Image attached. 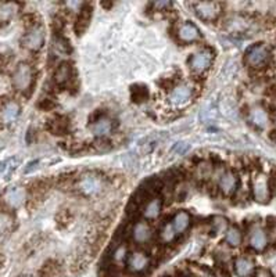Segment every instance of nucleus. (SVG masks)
I'll return each instance as SVG.
<instances>
[{
  "instance_id": "37",
  "label": "nucleus",
  "mask_w": 276,
  "mask_h": 277,
  "mask_svg": "<svg viewBox=\"0 0 276 277\" xmlns=\"http://www.w3.org/2000/svg\"><path fill=\"white\" fill-rule=\"evenodd\" d=\"M7 163H8V160H7V161H3V162H0V173H1V172H4L6 169H8V168H10V165H7Z\"/></svg>"
},
{
  "instance_id": "40",
  "label": "nucleus",
  "mask_w": 276,
  "mask_h": 277,
  "mask_svg": "<svg viewBox=\"0 0 276 277\" xmlns=\"http://www.w3.org/2000/svg\"><path fill=\"white\" fill-rule=\"evenodd\" d=\"M186 277H195V276H186Z\"/></svg>"
},
{
  "instance_id": "39",
  "label": "nucleus",
  "mask_w": 276,
  "mask_h": 277,
  "mask_svg": "<svg viewBox=\"0 0 276 277\" xmlns=\"http://www.w3.org/2000/svg\"><path fill=\"white\" fill-rule=\"evenodd\" d=\"M23 277H32V276H23Z\"/></svg>"
},
{
  "instance_id": "7",
  "label": "nucleus",
  "mask_w": 276,
  "mask_h": 277,
  "mask_svg": "<svg viewBox=\"0 0 276 277\" xmlns=\"http://www.w3.org/2000/svg\"><path fill=\"white\" fill-rule=\"evenodd\" d=\"M150 266V256L143 251H135L128 258V269L132 273H142Z\"/></svg>"
},
{
  "instance_id": "19",
  "label": "nucleus",
  "mask_w": 276,
  "mask_h": 277,
  "mask_svg": "<svg viewBox=\"0 0 276 277\" xmlns=\"http://www.w3.org/2000/svg\"><path fill=\"white\" fill-rule=\"evenodd\" d=\"M254 272V263L251 259L240 256L235 261V273L239 277H249L251 276Z\"/></svg>"
},
{
  "instance_id": "6",
  "label": "nucleus",
  "mask_w": 276,
  "mask_h": 277,
  "mask_svg": "<svg viewBox=\"0 0 276 277\" xmlns=\"http://www.w3.org/2000/svg\"><path fill=\"white\" fill-rule=\"evenodd\" d=\"M252 196L255 198L257 203L260 204H267L269 201V196H271V191H269V185L267 178L264 175H258L254 183H252Z\"/></svg>"
},
{
  "instance_id": "24",
  "label": "nucleus",
  "mask_w": 276,
  "mask_h": 277,
  "mask_svg": "<svg viewBox=\"0 0 276 277\" xmlns=\"http://www.w3.org/2000/svg\"><path fill=\"white\" fill-rule=\"evenodd\" d=\"M17 13V4L16 3H0V21L1 23H7L13 17L16 16Z\"/></svg>"
},
{
  "instance_id": "13",
  "label": "nucleus",
  "mask_w": 276,
  "mask_h": 277,
  "mask_svg": "<svg viewBox=\"0 0 276 277\" xmlns=\"http://www.w3.org/2000/svg\"><path fill=\"white\" fill-rule=\"evenodd\" d=\"M250 247L255 251H264L268 245V236H267V231L264 229L255 228L252 229L251 233H250Z\"/></svg>"
},
{
  "instance_id": "28",
  "label": "nucleus",
  "mask_w": 276,
  "mask_h": 277,
  "mask_svg": "<svg viewBox=\"0 0 276 277\" xmlns=\"http://www.w3.org/2000/svg\"><path fill=\"white\" fill-rule=\"evenodd\" d=\"M160 237H161V240H163L164 243H172V241L175 240L176 231H175V229L172 226V223L164 225V228L161 229V231H160Z\"/></svg>"
},
{
  "instance_id": "17",
  "label": "nucleus",
  "mask_w": 276,
  "mask_h": 277,
  "mask_svg": "<svg viewBox=\"0 0 276 277\" xmlns=\"http://www.w3.org/2000/svg\"><path fill=\"white\" fill-rule=\"evenodd\" d=\"M249 119H250V122H251L254 126H257V128H260V129L267 128V125H268L269 122L267 111H265L264 108H261V107H254V108H251V111H250V114H249Z\"/></svg>"
},
{
  "instance_id": "5",
  "label": "nucleus",
  "mask_w": 276,
  "mask_h": 277,
  "mask_svg": "<svg viewBox=\"0 0 276 277\" xmlns=\"http://www.w3.org/2000/svg\"><path fill=\"white\" fill-rule=\"evenodd\" d=\"M195 11L204 21H212L220 16L221 4L217 1H199L195 3Z\"/></svg>"
},
{
  "instance_id": "21",
  "label": "nucleus",
  "mask_w": 276,
  "mask_h": 277,
  "mask_svg": "<svg viewBox=\"0 0 276 277\" xmlns=\"http://www.w3.org/2000/svg\"><path fill=\"white\" fill-rule=\"evenodd\" d=\"M73 75V67L68 63H61L60 66L57 67V69L54 71V81L58 85H64L67 82L71 79Z\"/></svg>"
},
{
  "instance_id": "27",
  "label": "nucleus",
  "mask_w": 276,
  "mask_h": 277,
  "mask_svg": "<svg viewBox=\"0 0 276 277\" xmlns=\"http://www.w3.org/2000/svg\"><path fill=\"white\" fill-rule=\"evenodd\" d=\"M211 226H212V231H214L215 234L224 233V231H226L227 229H229L227 219L226 218H224V216H215V218L212 219Z\"/></svg>"
},
{
  "instance_id": "22",
  "label": "nucleus",
  "mask_w": 276,
  "mask_h": 277,
  "mask_svg": "<svg viewBox=\"0 0 276 277\" xmlns=\"http://www.w3.org/2000/svg\"><path fill=\"white\" fill-rule=\"evenodd\" d=\"M90 16H92V8H83L81 13H79L78 21H76V24H75V32H76L78 36L85 32L86 28L89 26Z\"/></svg>"
},
{
  "instance_id": "4",
  "label": "nucleus",
  "mask_w": 276,
  "mask_h": 277,
  "mask_svg": "<svg viewBox=\"0 0 276 277\" xmlns=\"http://www.w3.org/2000/svg\"><path fill=\"white\" fill-rule=\"evenodd\" d=\"M269 58V49L264 45H254L252 47L249 49V51L246 53V63L251 67H260L264 63H267V60Z\"/></svg>"
},
{
  "instance_id": "3",
  "label": "nucleus",
  "mask_w": 276,
  "mask_h": 277,
  "mask_svg": "<svg viewBox=\"0 0 276 277\" xmlns=\"http://www.w3.org/2000/svg\"><path fill=\"white\" fill-rule=\"evenodd\" d=\"M45 43V32L41 26H33L25 33L21 39V45L29 51H38Z\"/></svg>"
},
{
  "instance_id": "36",
  "label": "nucleus",
  "mask_w": 276,
  "mask_h": 277,
  "mask_svg": "<svg viewBox=\"0 0 276 277\" xmlns=\"http://www.w3.org/2000/svg\"><path fill=\"white\" fill-rule=\"evenodd\" d=\"M38 163H39V161H32V162L28 163V166L25 168V173H29V172H32L33 169H36V166H38Z\"/></svg>"
},
{
  "instance_id": "31",
  "label": "nucleus",
  "mask_w": 276,
  "mask_h": 277,
  "mask_svg": "<svg viewBox=\"0 0 276 277\" xmlns=\"http://www.w3.org/2000/svg\"><path fill=\"white\" fill-rule=\"evenodd\" d=\"M126 256H128V248H126V245L125 244L118 245V247L114 250V254H113L114 262L121 263V262H124L126 259Z\"/></svg>"
},
{
  "instance_id": "25",
  "label": "nucleus",
  "mask_w": 276,
  "mask_h": 277,
  "mask_svg": "<svg viewBox=\"0 0 276 277\" xmlns=\"http://www.w3.org/2000/svg\"><path fill=\"white\" fill-rule=\"evenodd\" d=\"M48 128L54 135H63L68 129V121L65 118H54V119H50Z\"/></svg>"
},
{
  "instance_id": "9",
  "label": "nucleus",
  "mask_w": 276,
  "mask_h": 277,
  "mask_svg": "<svg viewBox=\"0 0 276 277\" xmlns=\"http://www.w3.org/2000/svg\"><path fill=\"white\" fill-rule=\"evenodd\" d=\"M4 203L10 207V208H20L21 205L25 203L26 198V190L21 186H16V187H10L4 193Z\"/></svg>"
},
{
  "instance_id": "2",
  "label": "nucleus",
  "mask_w": 276,
  "mask_h": 277,
  "mask_svg": "<svg viewBox=\"0 0 276 277\" xmlns=\"http://www.w3.org/2000/svg\"><path fill=\"white\" fill-rule=\"evenodd\" d=\"M33 81L32 68L28 66L26 63H21L18 64L16 71L13 73V86L16 88L18 92H26L31 89Z\"/></svg>"
},
{
  "instance_id": "11",
  "label": "nucleus",
  "mask_w": 276,
  "mask_h": 277,
  "mask_svg": "<svg viewBox=\"0 0 276 277\" xmlns=\"http://www.w3.org/2000/svg\"><path fill=\"white\" fill-rule=\"evenodd\" d=\"M237 185H239V178L236 175L235 172H225L222 176H221L220 183V190L225 194V196H230L233 194L237 188Z\"/></svg>"
},
{
  "instance_id": "1",
  "label": "nucleus",
  "mask_w": 276,
  "mask_h": 277,
  "mask_svg": "<svg viewBox=\"0 0 276 277\" xmlns=\"http://www.w3.org/2000/svg\"><path fill=\"white\" fill-rule=\"evenodd\" d=\"M104 187V180L96 173H85L76 182V190L85 197L98 196Z\"/></svg>"
},
{
  "instance_id": "18",
  "label": "nucleus",
  "mask_w": 276,
  "mask_h": 277,
  "mask_svg": "<svg viewBox=\"0 0 276 277\" xmlns=\"http://www.w3.org/2000/svg\"><path fill=\"white\" fill-rule=\"evenodd\" d=\"M190 222H192V216L190 213L186 211H179L175 213L174 219H172V226L175 229L176 234L178 233H185L189 226H190Z\"/></svg>"
},
{
  "instance_id": "35",
  "label": "nucleus",
  "mask_w": 276,
  "mask_h": 277,
  "mask_svg": "<svg viewBox=\"0 0 276 277\" xmlns=\"http://www.w3.org/2000/svg\"><path fill=\"white\" fill-rule=\"evenodd\" d=\"M172 4L171 1H154L153 7L154 8H168Z\"/></svg>"
},
{
  "instance_id": "14",
  "label": "nucleus",
  "mask_w": 276,
  "mask_h": 277,
  "mask_svg": "<svg viewBox=\"0 0 276 277\" xmlns=\"http://www.w3.org/2000/svg\"><path fill=\"white\" fill-rule=\"evenodd\" d=\"M192 97V88L187 86V85H179L175 89L171 92L170 100L171 103L180 106V104H185Z\"/></svg>"
},
{
  "instance_id": "38",
  "label": "nucleus",
  "mask_w": 276,
  "mask_h": 277,
  "mask_svg": "<svg viewBox=\"0 0 276 277\" xmlns=\"http://www.w3.org/2000/svg\"><path fill=\"white\" fill-rule=\"evenodd\" d=\"M200 277H215L212 273H210V272H207V270H201L200 272Z\"/></svg>"
},
{
  "instance_id": "32",
  "label": "nucleus",
  "mask_w": 276,
  "mask_h": 277,
  "mask_svg": "<svg viewBox=\"0 0 276 277\" xmlns=\"http://www.w3.org/2000/svg\"><path fill=\"white\" fill-rule=\"evenodd\" d=\"M189 148L190 146L187 144L186 141H178V143H175V146L172 147V151L174 153H176V154H186L187 151H189Z\"/></svg>"
},
{
  "instance_id": "30",
  "label": "nucleus",
  "mask_w": 276,
  "mask_h": 277,
  "mask_svg": "<svg viewBox=\"0 0 276 277\" xmlns=\"http://www.w3.org/2000/svg\"><path fill=\"white\" fill-rule=\"evenodd\" d=\"M149 96V92L145 86H133L132 88V98H133V101H136V103H142V101H145Z\"/></svg>"
},
{
  "instance_id": "33",
  "label": "nucleus",
  "mask_w": 276,
  "mask_h": 277,
  "mask_svg": "<svg viewBox=\"0 0 276 277\" xmlns=\"http://www.w3.org/2000/svg\"><path fill=\"white\" fill-rule=\"evenodd\" d=\"M83 6H85V3H82V1H65V7L68 8V10H71L74 13H81L82 10H83Z\"/></svg>"
},
{
  "instance_id": "8",
  "label": "nucleus",
  "mask_w": 276,
  "mask_h": 277,
  "mask_svg": "<svg viewBox=\"0 0 276 277\" xmlns=\"http://www.w3.org/2000/svg\"><path fill=\"white\" fill-rule=\"evenodd\" d=\"M212 61V53L210 50H201V51H197L195 53L192 58L189 60V64L190 68L197 73L204 72Z\"/></svg>"
},
{
  "instance_id": "26",
  "label": "nucleus",
  "mask_w": 276,
  "mask_h": 277,
  "mask_svg": "<svg viewBox=\"0 0 276 277\" xmlns=\"http://www.w3.org/2000/svg\"><path fill=\"white\" fill-rule=\"evenodd\" d=\"M53 50H54L56 56H67L68 50H70V45H68V42L61 39V38H54V41H53Z\"/></svg>"
},
{
  "instance_id": "15",
  "label": "nucleus",
  "mask_w": 276,
  "mask_h": 277,
  "mask_svg": "<svg viewBox=\"0 0 276 277\" xmlns=\"http://www.w3.org/2000/svg\"><path fill=\"white\" fill-rule=\"evenodd\" d=\"M178 38L179 41L190 43V42H195L200 38V31L193 23H186L179 28Z\"/></svg>"
},
{
  "instance_id": "12",
  "label": "nucleus",
  "mask_w": 276,
  "mask_h": 277,
  "mask_svg": "<svg viewBox=\"0 0 276 277\" xmlns=\"http://www.w3.org/2000/svg\"><path fill=\"white\" fill-rule=\"evenodd\" d=\"M161 209H163V200L158 198V197H154L151 200H149L146 204L143 205L142 208V216L145 219H157L161 213Z\"/></svg>"
},
{
  "instance_id": "29",
  "label": "nucleus",
  "mask_w": 276,
  "mask_h": 277,
  "mask_svg": "<svg viewBox=\"0 0 276 277\" xmlns=\"http://www.w3.org/2000/svg\"><path fill=\"white\" fill-rule=\"evenodd\" d=\"M13 226V219L8 216L7 213H0V238L7 234Z\"/></svg>"
},
{
  "instance_id": "10",
  "label": "nucleus",
  "mask_w": 276,
  "mask_h": 277,
  "mask_svg": "<svg viewBox=\"0 0 276 277\" xmlns=\"http://www.w3.org/2000/svg\"><path fill=\"white\" fill-rule=\"evenodd\" d=\"M153 237V230L150 228V225L140 220L138 223H135V226L132 228V238L138 243V244H145L149 243Z\"/></svg>"
},
{
  "instance_id": "34",
  "label": "nucleus",
  "mask_w": 276,
  "mask_h": 277,
  "mask_svg": "<svg viewBox=\"0 0 276 277\" xmlns=\"http://www.w3.org/2000/svg\"><path fill=\"white\" fill-rule=\"evenodd\" d=\"M255 277H274V276H272V273H271L268 269L261 268V269H257V272H255Z\"/></svg>"
},
{
  "instance_id": "23",
  "label": "nucleus",
  "mask_w": 276,
  "mask_h": 277,
  "mask_svg": "<svg viewBox=\"0 0 276 277\" xmlns=\"http://www.w3.org/2000/svg\"><path fill=\"white\" fill-rule=\"evenodd\" d=\"M242 240H243V236H242V231L239 230V228L236 226H232L226 230V234H225V241L229 247H239L242 244Z\"/></svg>"
},
{
  "instance_id": "16",
  "label": "nucleus",
  "mask_w": 276,
  "mask_h": 277,
  "mask_svg": "<svg viewBox=\"0 0 276 277\" xmlns=\"http://www.w3.org/2000/svg\"><path fill=\"white\" fill-rule=\"evenodd\" d=\"M113 129V123L106 116H100L90 125V131L98 138H104Z\"/></svg>"
},
{
  "instance_id": "20",
  "label": "nucleus",
  "mask_w": 276,
  "mask_h": 277,
  "mask_svg": "<svg viewBox=\"0 0 276 277\" xmlns=\"http://www.w3.org/2000/svg\"><path fill=\"white\" fill-rule=\"evenodd\" d=\"M20 114V106L16 101H8L6 103L3 108H1V113H0V118L3 122H13L16 121V118Z\"/></svg>"
}]
</instances>
